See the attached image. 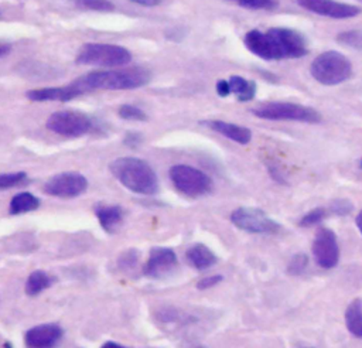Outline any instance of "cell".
Masks as SVG:
<instances>
[{
	"label": "cell",
	"mask_w": 362,
	"mask_h": 348,
	"mask_svg": "<svg viewBox=\"0 0 362 348\" xmlns=\"http://www.w3.org/2000/svg\"><path fill=\"white\" fill-rule=\"evenodd\" d=\"M243 42L252 54L266 61L296 59L308 52L303 34L286 27H273L267 31L250 30L245 34Z\"/></svg>",
	"instance_id": "1"
},
{
	"label": "cell",
	"mask_w": 362,
	"mask_h": 348,
	"mask_svg": "<svg viewBox=\"0 0 362 348\" xmlns=\"http://www.w3.org/2000/svg\"><path fill=\"white\" fill-rule=\"evenodd\" d=\"M151 78L150 71L140 66L132 68H117L105 71H92L79 78H76L72 86L81 93H88L93 91H122V89H136L148 83Z\"/></svg>",
	"instance_id": "2"
},
{
	"label": "cell",
	"mask_w": 362,
	"mask_h": 348,
	"mask_svg": "<svg viewBox=\"0 0 362 348\" xmlns=\"http://www.w3.org/2000/svg\"><path fill=\"white\" fill-rule=\"evenodd\" d=\"M113 177L127 190L140 195L158 192V178L153 167L137 157H119L109 164Z\"/></svg>",
	"instance_id": "3"
},
{
	"label": "cell",
	"mask_w": 362,
	"mask_h": 348,
	"mask_svg": "<svg viewBox=\"0 0 362 348\" xmlns=\"http://www.w3.org/2000/svg\"><path fill=\"white\" fill-rule=\"evenodd\" d=\"M311 76L321 85L334 86L348 81L352 75V64L339 51H324L310 65Z\"/></svg>",
	"instance_id": "4"
},
{
	"label": "cell",
	"mask_w": 362,
	"mask_h": 348,
	"mask_svg": "<svg viewBox=\"0 0 362 348\" xmlns=\"http://www.w3.org/2000/svg\"><path fill=\"white\" fill-rule=\"evenodd\" d=\"M75 61L81 65L119 68L132 61V52L127 48L116 44L88 42L79 48Z\"/></svg>",
	"instance_id": "5"
},
{
	"label": "cell",
	"mask_w": 362,
	"mask_h": 348,
	"mask_svg": "<svg viewBox=\"0 0 362 348\" xmlns=\"http://www.w3.org/2000/svg\"><path fill=\"white\" fill-rule=\"evenodd\" d=\"M252 113L266 120H294L303 123L321 122V115L315 109L293 102H263L255 106Z\"/></svg>",
	"instance_id": "6"
},
{
	"label": "cell",
	"mask_w": 362,
	"mask_h": 348,
	"mask_svg": "<svg viewBox=\"0 0 362 348\" xmlns=\"http://www.w3.org/2000/svg\"><path fill=\"white\" fill-rule=\"evenodd\" d=\"M168 174L174 187L185 197L198 198L212 190V180L209 175L192 166L175 164L170 168Z\"/></svg>",
	"instance_id": "7"
},
{
	"label": "cell",
	"mask_w": 362,
	"mask_h": 348,
	"mask_svg": "<svg viewBox=\"0 0 362 348\" xmlns=\"http://www.w3.org/2000/svg\"><path fill=\"white\" fill-rule=\"evenodd\" d=\"M45 126L59 136L81 137L92 130L93 122L86 113L79 110H58L48 116Z\"/></svg>",
	"instance_id": "8"
},
{
	"label": "cell",
	"mask_w": 362,
	"mask_h": 348,
	"mask_svg": "<svg viewBox=\"0 0 362 348\" xmlns=\"http://www.w3.org/2000/svg\"><path fill=\"white\" fill-rule=\"evenodd\" d=\"M230 222L249 233H277L281 231L279 222L266 215L262 209L240 207L230 214Z\"/></svg>",
	"instance_id": "9"
},
{
	"label": "cell",
	"mask_w": 362,
	"mask_h": 348,
	"mask_svg": "<svg viewBox=\"0 0 362 348\" xmlns=\"http://www.w3.org/2000/svg\"><path fill=\"white\" fill-rule=\"evenodd\" d=\"M88 188V180L76 171H65L49 177L42 187L47 195L58 198H75L83 194Z\"/></svg>",
	"instance_id": "10"
},
{
	"label": "cell",
	"mask_w": 362,
	"mask_h": 348,
	"mask_svg": "<svg viewBox=\"0 0 362 348\" xmlns=\"http://www.w3.org/2000/svg\"><path fill=\"white\" fill-rule=\"evenodd\" d=\"M313 255L315 262L324 267L331 269L339 260V246L335 233L328 228H320L313 240Z\"/></svg>",
	"instance_id": "11"
},
{
	"label": "cell",
	"mask_w": 362,
	"mask_h": 348,
	"mask_svg": "<svg viewBox=\"0 0 362 348\" xmlns=\"http://www.w3.org/2000/svg\"><path fill=\"white\" fill-rule=\"evenodd\" d=\"M177 265V255L173 249L154 246L151 248L148 259L143 266V274L150 279H164L175 270Z\"/></svg>",
	"instance_id": "12"
},
{
	"label": "cell",
	"mask_w": 362,
	"mask_h": 348,
	"mask_svg": "<svg viewBox=\"0 0 362 348\" xmlns=\"http://www.w3.org/2000/svg\"><path fill=\"white\" fill-rule=\"evenodd\" d=\"M297 4L307 11L329 18H351L361 13V8L354 4L335 0H297Z\"/></svg>",
	"instance_id": "13"
},
{
	"label": "cell",
	"mask_w": 362,
	"mask_h": 348,
	"mask_svg": "<svg viewBox=\"0 0 362 348\" xmlns=\"http://www.w3.org/2000/svg\"><path fill=\"white\" fill-rule=\"evenodd\" d=\"M64 330L55 323L34 325L24 335L27 348H54L62 338Z\"/></svg>",
	"instance_id": "14"
},
{
	"label": "cell",
	"mask_w": 362,
	"mask_h": 348,
	"mask_svg": "<svg viewBox=\"0 0 362 348\" xmlns=\"http://www.w3.org/2000/svg\"><path fill=\"white\" fill-rule=\"evenodd\" d=\"M25 96L33 102H48V100H58V102H68L72 100L81 93L72 86V83L65 86H52V88H38L27 91Z\"/></svg>",
	"instance_id": "15"
},
{
	"label": "cell",
	"mask_w": 362,
	"mask_h": 348,
	"mask_svg": "<svg viewBox=\"0 0 362 348\" xmlns=\"http://www.w3.org/2000/svg\"><path fill=\"white\" fill-rule=\"evenodd\" d=\"M202 124H205L206 127L212 129L214 132L239 143V144H247L252 139V132L240 124H235L230 122H225V120H204Z\"/></svg>",
	"instance_id": "16"
},
{
	"label": "cell",
	"mask_w": 362,
	"mask_h": 348,
	"mask_svg": "<svg viewBox=\"0 0 362 348\" xmlns=\"http://www.w3.org/2000/svg\"><path fill=\"white\" fill-rule=\"evenodd\" d=\"M95 215L98 216V221L105 232L113 233L124 218V211L119 205H106V204H98L95 207Z\"/></svg>",
	"instance_id": "17"
},
{
	"label": "cell",
	"mask_w": 362,
	"mask_h": 348,
	"mask_svg": "<svg viewBox=\"0 0 362 348\" xmlns=\"http://www.w3.org/2000/svg\"><path fill=\"white\" fill-rule=\"evenodd\" d=\"M185 259L197 270H205V269L214 266L216 263V260H218L215 253L208 246H205L204 243L192 245L187 250Z\"/></svg>",
	"instance_id": "18"
},
{
	"label": "cell",
	"mask_w": 362,
	"mask_h": 348,
	"mask_svg": "<svg viewBox=\"0 0 362 348\" xmlns=\"http://www.w3.org/2000/svg\"><path fill=\"white\" fill-rule=\"evenodd\" d=\"M228 82L230 86V93H233L239 102H249L255 98L256 95L255 81L246 79L239 75H232L228 79Z\"/></svg>",
	"instance_id": "19"
},
{
	"label": "cell",
	"mask_w": 362,
	"mask_h": 348,
	"mask_svg": "<svg viewBox=\"0 0 362 348\" xmlns=\"http://www.w3.org/2000/svg\"><path fill=\"white\" fill-rule=\"evenodd\" d=\"M40 207V199L33 195L31 192L23 191L16 194L8 205V212L11 215H20V214H25V212H31L35 211Z\"/></svg>",
	"instance_id": "20"
},
{
	"label": "cell",
	"mask_w": 362,
	"mask_h": 348,
	"mask_svg": "<svg viewBox=\"0 0 362 348\" xmlns=\"http://www.w3.org/2000/svg\"><path fill=\"white\" fill-rule=\"evenodd\" d=\"M345 324L348 331L352 335L362 338V301L361 300H354L348 304L345 310Z\"/></svg>",
	"instance_id": "21"
},
{
	"label": "cell",
	"mask_w": 362,
	"mask_h": 348,
	"mask_svg": "<svg viewBox=\"0 0 362 348\" xmlns=\"http://www.w3.org/2000/svg\"><path fill=\"white\" fill-rule=\"evenodd\" d=\"M52 283H54V277H51L47 272H44V270H34L27 277L24 290H25V293L28 296H37L41 291H44L45 289L51 287Z\"/></svg>",
	"instance_id": "22"
},
{
	"label": "cell",
	"mask_w": 362,
	"mask_h": 348,
	"mask_svg": "<svg viewBox=\"0 0 362 348\" xmlns=\"http://www.w3.org/2000/svg\"><path fill=\"white\" fill-rule=\"evenodd\" d=\"M226 1L240 6L243 8L266 10V11L274 10L279 6V0H226Z\"/></svg>",
	"instance_id": "23"
},
{
	"label": "cell",
	"mask_w": 362,
	"mask_h": 348,
	"mask_svg": "<svg viewBox=\"0 0 362 348\" xmlns=\"http://www.w3.org/2000/svg\"><path fill=\"white\" fill-rule=\"evenodd\" d=\"M119 116L124 120H137V122H144L147 120V115L144 110H141L140 108L134 106V105H129V103H124L117 110Z\"/></svg>",
	"instance_id": "24"
},
{
	"label": "cell",
	"mask_w": 362,
	"mask_h": 348,
	"mask_svg": "<svg viewBox=\"0 0 362 348\" xmlns=\"http://www.w3.org/2000/svg\"><path fill=\"white\" fill-rule=\"evenodd\" d=\"M74 1L79 7H83V8H88V10H93V11L109 13V11L115 10L113 3L109 1V0H74Z\"/></svg>",
	"instance_id": "25"
},
{
	"label": "cell",
	"mask_w": 362,
	"mask_h": 348,
	"mask_svg": "<svg viewBox=\"0 0 362 348\" xmlns=\"http://www.w3.org/2000/svg\"><path fill=\"white\" fill-rule=\"evenodd\" d=\"M27 178V174L24 171H17V173H3L0 174V190L11 188L16 185H20L24 182Z\"/></svg>",
	"instance_id": "26"
},
{
	"label": "cell",
	"mask_w": 362,
	"mask_h": 348,
	"mask_svg": "<svg viewBox=\"0 0 362 348\" xmlns=\"http://www.w3.org/2000/svg\"><path fill=\"white\" fill-rule=\"evenodd\" d=\"M327 211L324 208H314L311 211H308L301 219H300V226H313L320 224L325 216H327Z\"/></svg>",
	"instance_id": "27"
},
{
	"label": "cell",
	"mask_w": 362,
	"mask_h": 348,
	"mask_svg": "<svg viewBox=\"0 0 362 348\" xmlns=\"http://www.w3.org/2000/svg\"><path fill=\"white\" fill-rule=\"evenodd\" d=\"M338 41L345 45L359 48L362 47V34L358 31H346V33L338 34Z\"/></svg>",
	"instance_id": "28"
},
{
	"label": "cell",
	"mask_w": 362,
	"mask_h": 348,
	"mask_svg": "<svg viewBox=\"0 0 362 348\" xmlns=\"http://www.w3.org/2000/svg\"><path fill=\"white\" fill-rule=\"evenodd\" d=\"M305 266H307V256L297 255L291 259V263L288 265V272L293 274H298L304 270Z\"/></svg>",
	"instance_id": "29"
},
{
	"label": "cell",
	"mask_w": 362,
	"mask_h": 348,
	"mask_svg": "<svg viewBox=\"0 0 362 348\" xmlns=\"http://www.w3.org/2000/svg\"><path fill=\"white\" fill-rule=\"evenodd\" d=\"M352 209V204L346 199H337L331 204V211L338 215H346Z\"/></svg>",
	"instance_id": "30"
},
{
	"label": "cell",
	"mask_w": 362,
	"mask_h": 348,
	"mask_svg": "<svg viewBox=\"0 0 362 348\" xmlns=\"http://www.w3.org/2000/svg\"><path fill=\"white\" fill-rule=\"evenodd\" d=\"M221 280H222V276H219V274L209 276V277H204V279H201V280L197 283V287H198L199 290H206V289L214 287L215 284H218Z\"/></svg>",
	"instance_id": "31"
},
{
	"label": "cell",
	"mask_w": 362,
	"mask_h": 348,
	"mask_svg": "<svg viewBox=\"0 0 362 348\" xmlns=\"http://www.w3.org/2000/svg\"><path fill=\"white\" fill-rule=\"evenodd\" d=\"M123 141L129 147H137L141 143V134H139L136 132H127Z\"/></svg>",
	"instance_id": "32"
},
{
	"label": "cell",
	"mask_w": 362,
	"mask_h": 348,
	"mask_svg": "<svg viewBox=\"0 0 362 348\" xmlns=\"http://www.w3.org/2000/svg\"><path fill=\"white\" fill-rule=\"evenodd\" d=\"M216 93L222 98L230 95V86H229V82L228 79H219L216 82Z\"/></svg>",
	"instance_id": "33"
},
{
	"label": "cell",
	"mask_w": 362,
	"mask_h": 348,
	"mask_svg": "<svg viewBox=\"0 0 362 348\" xmlns=\"http://www.w3.org/2000/svg\"><path fill=\"white\" fill-rule=\"evenodd\" d=\"M136 4H140V6H146V7H153V6H158L163 0H130Z\"/></svg>",
	"instance_id": "34"
},
{
	"label": "cell",
	"mask_w": 362,
	"mask_h": 348,
	"mask_svg": "<svg viewBox=\"0 0 362 348\" xmlns=\"http://www.w3.org/2000/svg\"><path fill=\"white\" fill-rule=\"evenodd\" d=\"M10 50H11V45H10L8 42L0 41V58L4 57V55H7V54L10 52Z\"/></svg>",
	"instance_id": "35"
},
{
	"label": "cell",
	"mask_w": 362,
	"mask_h": 348,
	"mask_svg": "<svg viewBox=\"0 0 362 348\" xmlns=\"http://www.w3.org/2000/svg\"><path fill=\"white\" fill-rule=\"evenodd\" d=\"M102 348H127V347H124V345H120V344H117V342H113V341H107V342H105V344L102 345Z\"/></svg>",
	"instance_id": "36"
},
{
	"label": "cell",
	"mask_w": 362,
	"mask_h": 348,
	"mask_svg": "<svg viewBox=\"0 0 362 348\" xmlns=\"http://www.w3.org/2000/svg\"><path fill=\"white\" fill-rule=\"evenodd\" d=\"M355 224H356V226H358V229H359V232H361V235H362V209H361L359 214L356 215Z\"/></svg>",
	"instance_id": "37"
},
{
	"label": "cell",
	"mask_w": 362,
	"mask_h": 348,
	"mask_svg": "<svg viewBox=\"0 0 362 348\" xmlns=\"http://www.w3.org/2000/svg\"><path fill=\"white\" fill-rule=\"evenodd\" d=\"M4 348H13V345H11L10 342H6V344H4Z\"/></svg>",
	"instance_id": "38"
},
{
	"label": "cell",
	"mask_w": 362,
	"mask_h": 348,
	"mask_svg": "<svg viewBox=\"0 0 362 348\" xmlns=\"http://www.w3.org/2000/svg\"><path fill=\"white\" fill-rule=\"evenodd\" d=\"M361 166H362V161H361Z\"/></svg>",
	"instance_id": "39"
},
{
	"label": "cell",
	"mask_w": 362,
	"mask_h": 348,
	"mask_svg": "<svg viewBox=\"0 0 362 348\" xmlns=\"http://www.w3.org/2000/svg\"><path fill=\"white\" fill-rule=\"evenodd\" d=\"M359 1H361V3H362V0H359Z\"/></svg>",
	"instance_id": "40"
}]
</instances>
